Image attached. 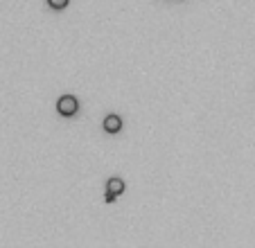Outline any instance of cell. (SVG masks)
Returning a JSON list of instances; mask_svg holds the SVG:
<instances>
[{"label": "cell", "instance_id": "6da1fadb", "mask_svg": "<svg viewBox=\"0 0 255 248\" xmlns=\"http://www.w3.org/2000/svg\"><path fill=\"white\" fill-rule=\"evenodd\" d=\"M57 111H59V115H64V118H70V115H75V113L79 111L77 97H72V95H64V97L57 102Z\"/></svg>", "mask_w": 255, "mask_h": 248}, {"label": "cell", "instance_id": "7a4b0ae2", "mask_svg": "<svg viewBox=\"0 0 255 248\" xmlns=\"http://www.w3.org/2000/svg\"><path fill=\"white\" fill-rule=\"evenodd\" d=\"M122 192H125V181L122 178H111L106 183V201L113 203L118 199V194H122Z\"/></svg>", "mask_w": 255, "mask_h": 248}, {"label": "cell", "instance_id": "3957f363", "mask_svg": "<svg viewBox=\"0 0 255 248\" xmlns=\"http://www.w3.org/2000/svg\"><path fill=\"white\" fill-rule=\"evenodd\" d=\"M104 129H106V133H118L122 129V120L118 115H106L104 118Z\"/></svg>", "mask_w": 255, "mask_h": 248}, {"label": "cell", "instance_id": "277c9868", "mask_svg": "<svg viewBox=\"0 0 255 248\" xmlns=\"http://www.w3.org/2000/svg\"><path fill=\"white\" fill-rule=\"evenodd\" d=\"M68 2H70V0H48V5L52 7V9H65Z\"/></svg>", "mask_w": 255, "mask_h": 248}]
</instances>
